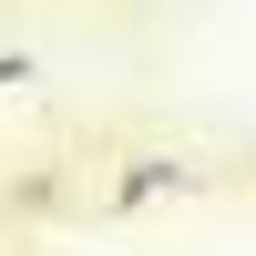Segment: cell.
I'll list each match as a JSON object with an SVG mask.
<instances>
[{
  "label": "cell",
  "mask_w": 256,
  "mask_h": 256,
  "mask_svg": "<svg viewBox=\"0 0 256 256\" xmlns=\"http://www.w3.org/2000/svg\"><path fill=\"white\" fill-rule=\"evenodd\" d=\"M164 184H184V164H164V154H154V164H134V174H123V205H144V195H164Z\"/></svg>",
  "instance_id": "1"
},
{
  "label": "cell",
  "mask_w": 256,
  "mask_h": 256,
  "mask_svg": "<svg viewBox=\"0 0 256 256\" xmlns=\"http://www.w3.org/2000/svg\"><path fill=\"white\" fill-rule=\"evenodd\" d=\"M20 82H31V62H20V52H10V62H0V92H20Z\"/></svg>",
  "instance_id": "2"
}]
</instances>
